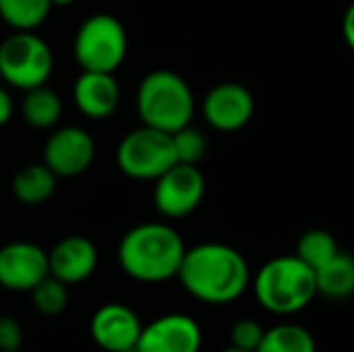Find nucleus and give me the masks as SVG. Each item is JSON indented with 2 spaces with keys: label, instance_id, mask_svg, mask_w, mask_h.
<instances>
[{
  "label": "nucleus",
  "instance_id": "f257e3e1",
  "mask_svg": "<svg viewBox=\"0 0 354 352\" xmlns=\"http://www.w3.org/2000/svg\"><path fill=\"white\" fill-rule=\"evenodd\" d=\"M176 278L193 299L207 305H228L249 288L251 270L234 247L201 243L187 249Z\"/></svg>",
  "mask_w": 354,
  "mask_h": 352
},
{
  "label": "nucleus",
  "instance_id": "f03ea898",
  "mask_svg": "<svg viewBox=\"0 0 354 352\" xmlns=\"http://www.w3.org/2000/svg\"><path fill=\"white\" fill-rule=\"evenodd\" d=\"M187 245L183 237L164 222L133 226L118 245L122 272L143 284H160L178 276Z\"/></svg>",
  "mask_w": 354,
  "mask_h": 352
},
{
  "label": "nucleus",
  "instance_id": "7ed1b4c3",
  "mask_svg": "<svg viewBox=\"0 0 354 352\" xmlns=\"http://www.w3.org/2000/svg\"><path fill=\"white\" fill-rule=\"evenodd\" d=\"M251 284L257 303L274 315H295L317 297L315 270L297 255L266 261Z\"/></svg>",
  "mask_w": 354,
  "mask_h": 352
},
{
  "label": "nucleus",
  "instance_id": "20e7f679",
  "mask_svg": "<svg viewBox=\"0 0 354 352\" xmlns=\"http://www.w3.org/2000/svg\"><path fill=\"white\" fill-rule=\"evenodd\" d=\"M137 112L141 124L176 133L191 124L195 114V95L191 85L170 68L147 73L137 89Z\"/></svg>",
  "mask_w": 354,
  "mask_h": 352
},
{
  "label": "nucleus",
  "instance_id": "39448f33",
  "mask_svg": "<svg viewBox=\"0 0 354 352\" xmlns=\"http://www.w3.org/2000/svg\"><path fill=\"white\" fill-rule=\"evenodd\" d=\"M129 37L122 21L108 12L87 17L73 41V54L81 71L116 73L127 58Z\"/></svg>",
  "mask_w": 354,
  "mask_h": 352
},
{
  "label": "nucleus",
  "instance_id": "423d86ee",
  "mask_svg": "<svg viewBox=\"0 0 354 352\" xmlns=\"http://www.w3.org/2000/svg\"><path fill=\"white\" fill-rule=\"evenodd\" d=\"M54 71V52L35 31H15L0 44V81L27 91L46 85Z\"/></svg>",
  "mask_w": 354,
  "mask_h": 352
},
{
  "label": "nucleus",
  "instance_id": "0eeeda50",
  "mask_svg": "<svg viewBox=\"0 0 354 352\" xmlns=\"http://www.w3.org/2000/svg\"><path fill=\"white\" fill-rule=\"evenodd\" d=\"M176 162L172 135L145 124L129 131L116 149L118 168L135 180H158Z\"/></svg>",
  "mask_w": 354,
  "mask_h": 352
},
{
  "label": "nucleus",
  "instance_id": "6e6552de",
  "mask_svg": "<svg viewBox=\"0 0 354 352\" xmlns=\"http://www.w3.org/2000/svg\"><path fill=\"white\" fill-rule=\"evenodd\" d=\"M153 183V205L168 220L191 216L205 195V176L193 164L176 162Z\"/></svg>",
  "mask_w": 354,
  "mask_h": 352
},
{
  "label": "nucleus",
  "instance_id": "1a4fd4ad",
  "mask_svg": "<svg viewBox=\"0 0 354 352\" xmlns=\"http://www.w3.org/2000/svg\"><path fill=\"white\" fill-rule=\"evenodd\" d=\"M201 112L205 122L222 133H234L247 127L255 114V98L243 83L224 81L214 85L203 102Z\"/></svg>",
  "mask_w": 354,
  "mask_h": 352
},
{
  "label": "nucleus",
  "instance_id": "9d476101",
  "mask_svg": "<svg viewBox=\"0 0 354 352\" xmlns=\"http://www.w3.org/2000/svg\"><path fill=\"white\" fill-rule=\"evenodd\" d=\"M95 158L93 137L75 124L56 129L44 143V164L58 178L83 174Z\"/></svg>",
  "mask_w": 354,
  "mask_h": 352
},
{
  "label": "nucleus",
  "instance_id": "9b49d317",
  "mask_svg": "<svg viewBox=\"0 0 354 352\" xmlns=\"http://www.w3.org/2000/svg\"><path fill=\"white\" fill-rule=\"evenodd\" d=\"M50 274L48 253L27 241H15L0 249V286L12 293H31Z\"/></svg>",
  "mask_w": 354,
  "mask_h": 352
},
{
  "label": "nucleus",
  "instance_id": "f8f14e48",
  "mask_svg": "<svg viewBox=\"0 0 354 352\" xmlns=\"http://www.w3.org/2000/svg\"><path fill=\"white\" fill-rule=\"evenodd\" d=\"M201 326L185 313H168L143 326L137 352H199Z\"/></svg>",
  "mask_w": 354,
  "mask_h": 352
},
{
  "label": "nucleus",
  "instance_id": "ddd939ff",
  "mask_svg": "<svg viewBox=\"0 0 354 352\" xmlns=\"http://www.w3.org/2000/svg\"><path fill=\"white\" fill-rule=\"evenodd\" d=\"M143 324L135 309L122 303L102 305L89 324L93 342L106 352H122L135 349L141 336Z\"/></svg>",
  "mask_w": 354,
  "mask_h": 352
},
{
  "label": "nucleus",
  "instance_id": "4468645a",
  "mask_svg": "<svg viewBox=\"0 0 354 352\" xmlns=\"http://www.w3.org/2000/svg\"><path fill=\"white\" fill-rule=\"evenodd\" d=\"M73 102L91 120L110 118L120 106V85L114 73L81 71L73 85Z\"/></svg>",
  "mask_w": 354,
  "mask_h": 352
},
{
  "label": "nucleus",
  "instance_id": "2eb2a0df",
  "mask_svg": "<svg viewBox=\"0 0 354 352\" xmlns=\"http://www.w3.org/2000/svg\"><path fill=\"white\" fill-rule=\"evenodd\" d=\"M50 276L58 278L66 286L85 282L97 268L95 245L81 234L60 239L48 253Z\"/></svg>",
  "mask_w": 354,
  "mask_h": 352
},
{
  "label": "nucleus",
  "instance_id": "dca6fc26",
  "mask_svg": "<svg viewBox=\"0 0 354 352\" xmlns=\"http://www.w3.org/2000/svg\"><path fill=\"white\" fill-rule=\"evenodd\" d=\"M56 187L58 176L44 162L23 166L10 180L12 195L23 205H41L50 201L56 193Z\"/></svg>",
  "mask_w": 354,
  "mask_h": 352
},
{
  "label": "nucleus",
  "instance_id": "f3484780",
  "mask_svg": "<svg viewBox=\"0 0 354 352\" xmlns=\"http://www.w3.org/2000/svg\"><path fill=\"white\" fill-rule=\"evenodd\" d=\"M317 295L332 301H344L354 295V257L340 251L326 266L315 270Z\"/></svg>",
  "mask_w": 354,
  "mask_h": 352
},
{
  "label": "nucleus",
  "instance_id": "a211bd4d",
  "mask_svg": "<svg viewBox=\"0 0 354 352\" xmlns=\"http://www.w3.org/2000/svg\"><path fill=\"white\" fill-rule=\"evenodd\" d=\"M21 116L33 129H52L62 116V100L48 85L27 89L21 102Z\"/></svg>",
  "mask_w": 354,
  "mask_h": 352
},
{
  "label": "nucleus",
  "instance_id": "6ab92c4d",
  "mask_svg": "<svg viewBox=\"0 0 354 352\" xmlns=\"http://www.w3.org/2000/svg\"><path fill=\"white\" fill-rule=\"evenodd\" d=\"M255 352H317L313 334L299 324H278L266 330Z\"/></svg>",
  "mask_w": 354,
  "mask_h": 352
},
{
  "label": "nucleus",
  "instance_id": "aec40b11",
  "mask_svg": "<svg viewBox=\"0 0 354 352\" xmlns=\"http://www.w3.org/2000/svg\"><path fill=\"white\" fill-rule=\"evenodd\" d=\"M52 8L50 0H0V19L15 31H35Z\"/></svg>",
  "mask_w": 354,
  "mask_h": 352
},
{
  "label": "nucleus",
  "instance_id": "412c9836",
  "mask_svg": "<svg viewBox=\"0 0 354 352\" xmlns=\"http://www.w3.org/2000/svg\"><path fill=\"white\" fill-rule=\"evenodd\" d=\"M338 253H340V247H338L336 239L324 228H313V230H307L301 234L295 255L299 259H303L309 268L319 270L330 259H334Z\"/></svg>",
  "mask_w": 354,
  "mask_h": 352
},
{
  "label": "nucleus",
  "instance_id": "4be33fe9",
  "mask_svg": "<svg viewBox=\"0 0 354 352\" xmlns=\"http://www.w3.org/2000/svg\"><path fill=\"white\" fill-rule=\"evenodd\" d=\"M31 301H33V307L37 309V313H41L46 317H56L68 305V286L48 274L31 290Z\"/></svg>",
  "mask_w": 354,
  "mask_h": 352
},
{
  "label": "nucleus",
  "instance_id": "5701e85b",
  "mask_svg": "<svg viewBox=\"0 0 354 352\" xmlns=\"http://www.w3.org/2000/svg\"><path fill=\"white\" fill-rule=\"evenodd\" d=\"M172 143H174L176 160L180 164L197 166L205 158V154H207V139H205V135L199 129L191 127V124H187L185 129L172 133Z\"/></svg>",
  "mask_w": 354,
  "mask_h": 352
},
{
  "label": "nucleus",
  "instance_id": "b1692460",
  "mask_svg": "<svg viewBox=\"0 0 354 352\" xmlns=\"http://www.w3.org/2000/svg\"><path fill=\"white\" fill-rule=\"evenodd\" d=\"M263 334H266V330L261 328L259 322H255V319H239L230 330V342L236 349L255 352L259 342H261V338H263Z\"/></svg>",
  "mask_w": 354,
  "mask_h": 352
},
{
  "label": "nucleus",
  "instance_id": "393cba45",
  "mask_svg": "<svg viewBox=\"0 0 354 352\" xmlns=\"http://www.w3.org/2000/svg\"><path fill=\"white\" fill-rule=\"evenodd\" d=\"M25 342L21 324L15 317L0 315V352H19Z\"/></svg>",
  "mask_w": 354,
  "mask_h": 352
},
{
  "label": "nucleus",
  "instance_id": "a878e982",
  "mask_svg": "<svg viewBox=\"0 0 354 352\" xmlns=\"http://www.w3.org/2000/svg\"><path fill=\"white\" fill-rule=\"evenodd\" d=\"M12 114H15V102H12L10 93L0 85V127L8 124Z\"/></svg>",
  "mask_w": 354,
  "mask_h": 352
},
{
  "label": "nucleus",
  "instance_id": "bb28decb",
  "mask_svg": "<svg viewBox=\"0 0 354 352\" xmlns=\"http://www.w3.org/2000/svg\"><path fill=\"white\" fill-rule=\"evenodd\" d=\"M342 33H344V39H346L348 48L354 52V0L351 2V6L346 8V12H344V19H342Z\"/></svg>",
  "mask_w": 354,
  "mask_h": 352
},
{
  "label": "nucleus",
  "instance_id": "cd10ccee",
  "mask_svg": "<svg viewBox=\"0 0 354 352\" xmlns=\"http://www.w3.org/2000/svg\"><path fill=\"white\" fill-rule=\"evenodd\" d=\"M52 2V6H58V8H62V6H71L75 0H50Z\"/></svg>",
  "mask_w": 354,
  "mask_h": 352
},
{
  "label": "nucleus",
  "instance_id": "c85d7f7f",
  "mask_svg": "<svg viewBox=\"0 0 354 352\" xmlns=\"http://www.w3.org/2000/svg\"><path fill=\"white\" fill-rule=\"evenodd\" d=\"M222 352H251V351H243V349H236V346H230V349H226V351Z\"/></svg>",
  "mask_w": 354,
  "mask_h": 352
},
{
  "label": "nucleus",
  "instance_id": "c756f323",
  "mask_svg": "<svg viewBox=\"0 0 354 352\" xmlns=\"http://www.w3.org/2000/svg\"><path fill=\"white\" fill-rule=\"evenodd\" d=\"M122 352H137V346H135V349H127V351H122Z\"/></svg>",
  "mask_w": 354,
  "mask_h": 352
}]
</instances>
